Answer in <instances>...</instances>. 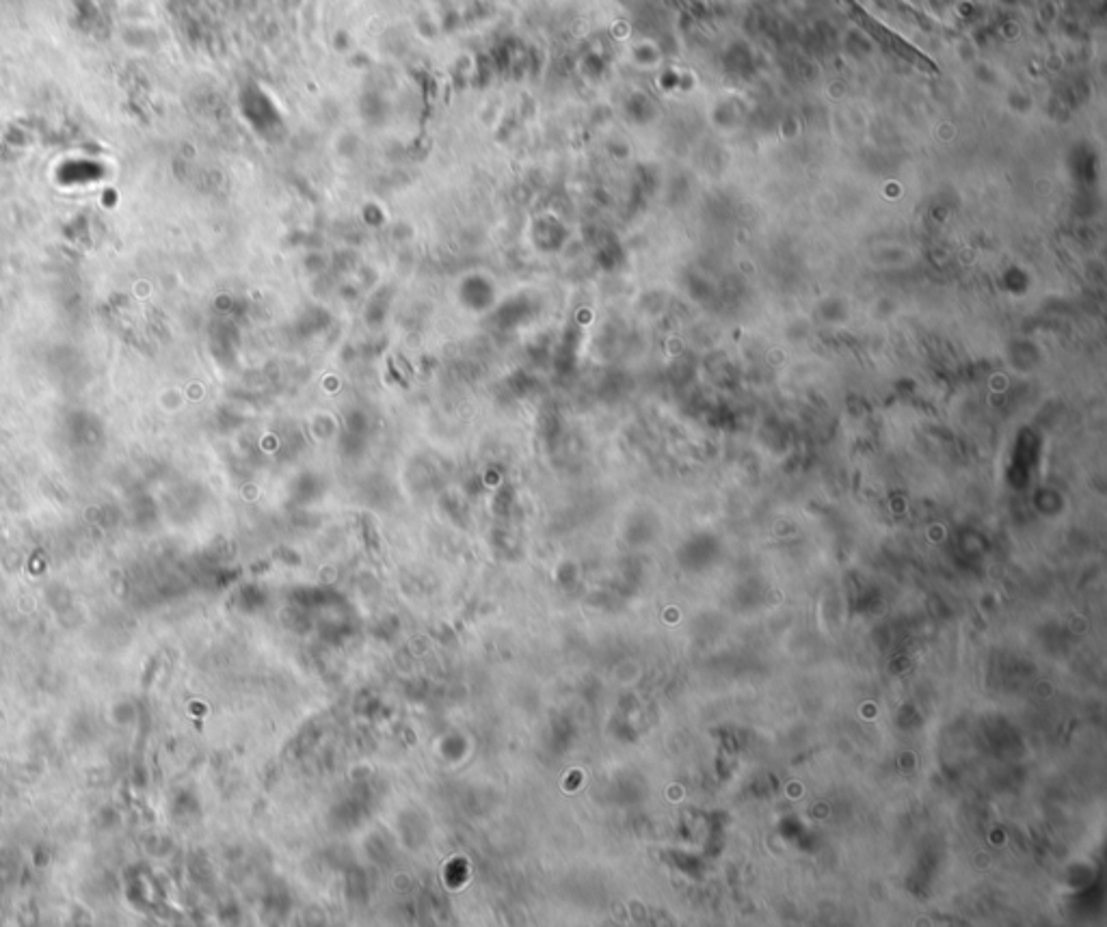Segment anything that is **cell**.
Segmentation results:
<instances>
[{
    "label": "cell",
    "mask_w": 1107,
    "mask_h": 927,
    "mask_svg": "<svg viewBox=\"0 0 1107 927\" xmlns=\"http://www.w3.org/2000/svg\"><path fill=\"white\" fill-rule=\"evenodd\" d=\"M846 5H848V9H850L852 16H855L874 37H878L880 42L887 44V46H891L893 50L900 52L902 57H906L909 61L917 63V65H924V67H928V70H937V65H932V61H928L924 55H919V50H915L913 46H909L906 42H902V39H900L898 35L889 33L883 24H878L872 16H868V13H865V11L855 3V0H846Z\"/></svg>",
    "instance_id": "cell-1"
}]
</instances>
